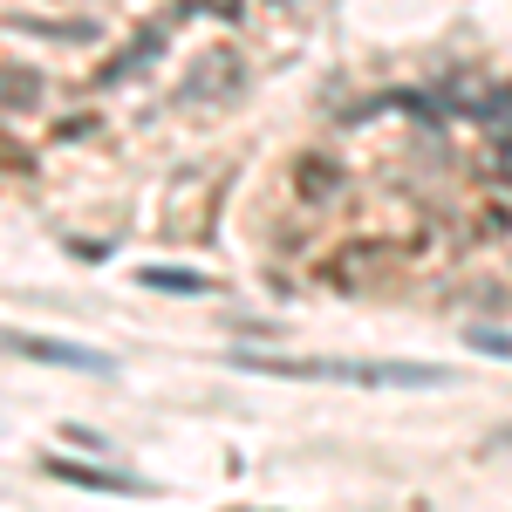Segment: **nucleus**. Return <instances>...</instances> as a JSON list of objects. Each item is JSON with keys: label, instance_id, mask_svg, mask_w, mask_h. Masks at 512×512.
<instances>
[{"label": "nucleus", "instance_id": "nucleus-8", "mask_svg": "<svg viewBox=\"0 0 512 512\" xmlns=\"http://www.w3.org/2000/svg\"><path fill=\"white\" fill-rule=\"evenodd\" d=\"M41 472L62 478V485H82V492H144L137 478H117V472H103V465H69V458H41Z\"/></svg>", "mask_w": 512, "mask_h": 512}, {"label": "nucleus", "instance_id": "nucleus-1", "mask_svg": "<svg viewBox=\"0 0 512 512\" xmlns=\"http://www.w3.org/2000/svg\"><path fill=\"white\" fill-rule=\"evenodd\" d=\"M239 369H260V376H287V383H369V390H431L444 383V369L424 362H321V355H239Z\"/></svg>", "mask_w": 512, "mask_h": 512}, {"label": "nucleus", "instance_id": "nucleus-12", "mask_svg": "<svg viewBox=\"0 0 512 512\" xmlns=\"http://www.w3.org/2000/svg\"><path fill=\"white\" fill-rule=\"evenodd\" d=\"M472 349H485V355H512V335H506V328H472Z\"/></svg>", "mask_w": 512, "mask_h": 512}, {"label": "nucleus", "instance_id": "nucleus-16", "mask_svg": "<svg viewBox=\"0 0 512 512\" xmlns=\"http://www.w3.org/2000/svg\"><path fill=\"white\" fill-rule=\"evenodd\" d=\"M492 451H512V424H499V431H492Z\"/></svg>", "mask_w": 512, "mask_h": 512}, {"label": "nucleus", "instance_id": "nucleus-3", "mask_svg": "<svg viewBox=\"0 0 512 512\" xmlns=\"http://www.w3.org/2000/svg\"><path fill=\"white\" fill-rule=\"evenodd\" d=\"M0 349L28 355V362H55V369H82V376H110V355L76 349V342H48V335H21V328H0Z\"/></svg>", "mask_w": 512, "mask_h": 512}, {"label": "nucleus", "instance_id": "nucleus-5", "mask_svg": "<svg viewBox=\"0 0 512 512\" xmlns=\"http://www.w3.org/2000/svg\"><path fill=\"white\" fill-rule=\"evenodd\" d=\"M158 55H164V21H151V28H137V35H130V41L117 48V55H110V62L96 69V82L110 89V82H130V76H144V69H151Z\"/></svg>", "mask_w": 512, "mask_h": 512}, {"label": "nucleus", "instance_id": "nucleus-15", "mask_svg": "<svg viewBox=\"0 0 512 512\" xmlns=\"http://www.w3.org/2000/svg\"><path fill=\"white\" fill-rule=\"evenodd\" d=\"M478 226H485V239H506V233H512V212H506V205H499V212H485Z\"/></svg>", "mask_w": 512, "mask_h": 512}, {"label": "nucleus", "instance_id": "nucleus-11", "mask_svg": "<svg viewBox=\"0 0 512 512\" xmlns=\"http://www.w3.org/2000/svg\"><path fill=\"white\" fill-rule=\"evenodd\" d=\"M485 130H492V137H512V82H506V89H492V110H485Z\"/></svg>", "mask_w": 512, "mask_h": 512}, {"label": "nucleus", "instance_id": "nucleus-10", "mask_svg": "<svg viewBox=\"0 0 512 512\" xmlns=\"http://www.w3.org/2000/svg\"><path fill=\"white\" fill-rule=\"evenodd\" d=\"M14 28H28V35H48V41H96V28H89V21H69V28H62V21H28V14H21Z\"/></svg>", "mask_w": 512, "mask_h": 512}, {"label": "nucleus", "instance_id": "nucleus-4", "mask_svg": "<svg viewBox=\"0 0 512 512\" xmlns=\"http://www.w3.org/2000/svg\"><path fill=\"white\" fill-rule=\"evenodd\" d=\"M239 82H246V62L233 48H212V55L192 62V76L178 82V103H219V96H233Z\"/></svg>", "mask_w": 512, "mask_h": 512}, {"label": "nucleus", "instance_id": "nucleus-6", "mask_svg": "<svg viewBox=\"0 0 512 512\" xmlns=\"http://www.w3.org/2000/svg\"><path fill=\"white\" fill-rule=\"evenodd\" d=\"M48 103V82L35 62H0V117H35Z\"/></svg>", "mask_w": 512, "mask_h": 512}, {"label": "nucleus", "instance_id": "nucleus-7", "mask_svg": "<svg viewBox=\"0 0 512 512\" xmlns=\"http://www.w3.org/2000/svg\"><path fill=\"white\" fill-rule=\"evenodd\" d=\"M342 178H349V171L335 158H321V151L294 158V198H301V205H335V198H342Z\"/></svg>", "mask_w": 512, "mask_h": 512}, {"label": "nucleus", "instance_id": "nucleus-2", "mask_svg": "<svg viewBox=\"0 0 512 512\" xmlns=\"http://www.w3.org/2000/svg\"><path fill=\"white\" fill-rule=\"evenodd\" d=\"M383 267H390V246H383V239H349V246H335V253L321 260V280H328L335 294H362Z\"/></svg>", "mask_w": 512, "mask_h": 512}, {"label": "nucleus", "instance_id": "nucleus-14", "mask_svg": "<svg viewBox=\"0 0 512 512\" xmlns=\"http://www.w3.org/2000/svg\"><path fill=\"white\" fill-rule=\"evenodd\" d=\"M0 164H7V171H21V178H28V171H35V158H28V151H21V144H14V137H0Z\"/></svg>", "mask_w": 512, "mask_h": 512}, {"label": "nucleus", "instance_id": "nucleus-9", "mask_svg": "<svg viewBox=\"0 0 512 512\" xmlns=\"http://www.w3.org/2000/svg\"><path fill=\"white\" fill-rule=\"evenodd\" d=\"M137 287H151V294H185V301H192V294H212V280L192 274V267H144Z\"/></svg>", "mask_w": 512, "mask_h": 512}, {"label": "nucleus", "instance_id": "nucleus-13", "mask_svg": "<svg viewBox=\"0 0 512 512\" xmlns=\"http://www.w3.org/2000/svg\"><path fill=\"white\" fill-rule=\"evenodd\" d=\"M485 171H492L499 185H512V137H499V144H492V158H485Z\"/></svg>", "mask_w": 512, "mask_h": 512}]
</instances>
